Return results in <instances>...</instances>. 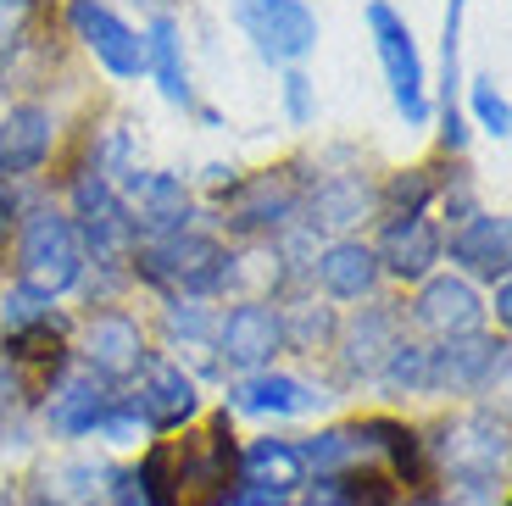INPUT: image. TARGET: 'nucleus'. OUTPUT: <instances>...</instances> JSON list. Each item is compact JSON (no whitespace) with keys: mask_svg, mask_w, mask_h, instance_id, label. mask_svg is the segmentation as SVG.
<instances>
[{"mask_svg":"<svg viewBox=\"0 0 512 506\" xmlns=\"http://www.w3.org/2000/svg\"><path fill=\"white\" fill-rule=\"evenodd\" d=\"M234 473V434L229 418H212L184 440H162L145 456V501L151 506H223Z\"/></svg>","mask_w":512,"mask_h":506,"instance_id":"nucleus-1","label":"nucleus"},{"mask_svg":"<svg viewBox=\"0 0 512 506\" xmlns=\"http://www.w3.org/2000/svg\"><path fill=\"white\" fill-rule=\"evenodd\" d=\"M78 240H73V223L62 212H34L23 223V240H17V267L34 295H56L78 279Z\"/></svg>","mask_w":512,"mask_h":506,"instance_id":"nucleus-2","label":"nucleus"},{"mask_svg":"<svg viewBox=\"0 0 512 506\" xmlns=\"http://www.w3.org/2000/svg\"><path fill=\"white\" fill-rule=\"evenodd\" d=\"M368 28H373V45H379V62H384V78H390L396 106L407 112V123H423V117H429V101H423V62H418V45H412V28L401 23L384 0L368 6Z\"/></svg>","mask_w":512,"mask_h":506,"instance_id":"nucleus-3","label":"nucleus"},{"mask_svg":"<svg viewBox=\"0 0 512 506\" xmlns=\"http://www.w3.org/2000/svg\"><path fill=\"white\" fill-rule=\"evenodd\" d=\"M234 17L256 39V51L273 62H295L318 45V17L301 0H234Z\"/></svg>","mask_w":512,"mask_h":506,"instance_id":"nucleus-4","label":"nucleus"},{"mask_svg":"<svg viewBox=\"0 0 512 506\" xmlns=\"http://www.w3.org/2000/svg\"><path fill=\"white\" fill-rule=\"evenodd\" d=\"M140 267H145V279L190 290V295L223 284V251H218V240H201V234H173V240L151 245L140 256Z\"/></svg>","mask_w":512,"mask_h":506,"instance_id":"nucleus-5","label":"nucleus"},{"mask_svg":"<svg viewBox=\"0 0 512 506\" xmlns=\"http://www.w3.org/2000/svg\"><path fill=\"white\" fill-rule=\"evenodd\" d=\"M73 28H78V39H84V45H90V51L101 56L117 78L145 73V39L134 34L128 23H117L106 6H95V0H73Z\"/></svg>","mask_w":512,"mask_h":506,"instance_id":"nucleus-6","label":"nucleus"},{"mask_svg":"<svg viewBox=\"0 0 512 506\" xmlns=\"http://www.w3.org/2000/svg\"><path fill=\"white\" fill-rule=\"evenodd\" d=\"M51 151V112H39V106H17L6 112L0 123V178L12 173H34Z\"/></svg>","mask_w":512,"mask_h":506,"instance_id":"nucleus-7","label":"nucleus"},{"mask_svg":"<svg viewBox=\"0 0 512 506\" xmlns=\"http://www.w3.org/2000/svg\"><path fill=\"white\" fill-rule=\"evenodd\" d=\"M451 256H457L468 273H485V279H507V217H468V223L451 234Z\"/></svg>","mask_w":512,"mask_h":506,"instance_id":"nucleus-8","label":"nucleus"},{"mask_svg":"<svg viewBox=\"0 0 512 506\" xmlns=\"http://www.w3.org/2000/svg\"><path fill=\"white\" fill-rule=\"evenodd\" d=\"M435 256H440L435 228L423 223V217H401V223L384 228L379 256H373V262H384L390 273H401V279H423V273L435 267Z\"/></svg>","mask_w":512,"mask_h":506,"instance_id":"nucleus-9","label":"nucleus"},{"mask_svg":"<svg viewBox=\"0 0 512 506\" xmlns=\"http://www.w3.org/2000/svg\"><path fill=\"white\" fill-rule=\"evenodd\" d=\"M279 340H284V329L268 306H240V312H229V323H223V356L240 362V367L268 362V356L279 351Z\"/></svg>","mask_w":512,"mask_h":506,"instance_id":"nucleus-10","label":"nucleus"},{"mask_svg":"<svg viewBox=\"0 0 512 506\" xmlns=\"http://www.w3.org/2000/svg\"><path fill=\"white\" fill-rule=\"evenodd\" d=\"M84 356L101 367L106 379H128V373L140 367V356H145V340H140V329H134L128 317H101V323H90Z\"/></svg>","mask_w":512,"mask_h":506,"instance_id":"nucleus-11","label":"nucleus"},{"mask_svg":"<svg viewBox=\"0 0 512 506\" xmlns=\"http://www.w3.org/2000/svg\"><path fill=\"white\" fill-rule=\"evenodd\" d=\"M418 317L440 334H468L479 323V295L462 279H435L418 295Z\"/></svg>","mask_w":512,"mask_h":506,"instance_id":"nucleus-12","label":"nucleus"},{"mask_svg":"<svg viewBox=\"0 0 512 506\" xmlns=\"http://www.w3.org/2000/svg\"><path fill=\"white\" fill-rule=\"evenodd\" d=\"M490 367H501V345L462 340V345H446V351L429 356V379H435V384H457V390H474V384L490 379Z\"/></svg>","mask_w":512,"mask_h":506,"instance_id":"nucleus-13","label":"nucleus"},{"mask_svg":"<svg viewBox=\"0 0 512 506\" xmlns=\"http://www.w3.org/2000/svg\"><path fill=\"white\" fill-rule=\"evenodd\" d=\"M318 279L329 295H346V301H357V295L373 290V279H379V262H373L368 245H329L318 262Z\"/></svg>","mask_w":512,"mask_h":506,"instance_id":"nucleus-14","label":"nucleus"},{"mask_svg":"<svg viewBox=\"0 0 512 506\" xmlns=\"http://www.w3.org/2000/svg\"><path fill=\"white\" fill-rule=\"evenodd\" d=\"M140 412L156 423V429H173L195 412V384L184 379L179 367H151L145 379V395H140Z\"/></svg>","mask_w":512,"mask_h":506,"instance_id":"nucleus-15","label":"nucleus"},{"mask_svg":"<svg viewBox=\"0 0 512 506\" xmlns=\"http://www.w3.org/2000/svg\"><path fill=\"white\" fill-rule=\"evenodd\" d=\"M290 201H295L290 178H251V184L229 201V223L234 228H268L290 212Z\"/></svg>","mask_w":512,"mask_h":506,"instance_id":"nucleus-16","label":"nucleus"},{"mask_svg":"<svg viewBox=\"0 0 512 506\" xmlns=\"http://www.w3.org/2000/svg\"><path fill=\"white\" fill-rule=\"evenodd\" d=\"M234 401H240L245 412H312L318 395H312L307 384L284 379V373H262V379H245L240 390H234Z\"/></svg>","mask_w":512,"mask_h":506,"instance_id":"nucleus-17","label":"nucleus"},{"mask_svg":"<svg viewBox=\"0 0 512 506\" xmlns=\"http://www.w3.org/2000/svg\"><path fill=\"white\" fill-rule=\"evenodd\" d=\"M145 67H156V84H162L167 101H190V78H184V62H179V28L167 17L145 39Z\"/></svg>","mask_w":512,"mask_h":506,"instance_id":"nucleus-18","label":"nucleus"},{"mask_svg":"<svg viewBox=\"0 0 512 506\" xmlns=\"http://www.w3.org/2000/svg\"><path fill=\"white\" fill-rule=\"evenodd\" d=\"M245 468L256 473V484H268V490H290L307 462H301V451L284 445V440H256L251 456H245Z\"/></svg>","mask_w":512,"mask_h":506,"instance_id":"nucleus-19","label":"nucleus"},{"mask_svg":"<svg viewBox=\"0 0 512 506\" xmlns=\"http://www.w3.org/2000/svg\"><path fill=\"white\" fill-rule=\"evenodd\" d=\"M362 451H368V429H329V434L301 445V462H312L318 473H340L346 462H357Z\"/></svg>","mask_w":512,"mask_h":506,"instance_id":"nucleus-20","label":"nucleus"},{"mask_svg":"<svg viewBox=\"0 0 512 506\" xmlns=\"http://www.w3.org/2000/svg\"><path fill=\"white\" fill-rule=\"evenodd\" d=\"M51 418H56V429H67V434L95 429V423H106V395L95 390V384H73V390L56 395Z\"/></svg>","mask_w":512,"mask_h":506,"instance_id":"nucleus-21","label":"nucleus"},{"mask_svg":"<svg viewBox=\"0 0 512 506\" xmlns=\"http://www.w3.org/2000/svg\"><path fill=\"white\" fill-rule=\"evenodd\" d=\"M140 206H145V223H151V228H173L184 212H190V195H184L179 178L156 173V178H145V184H140Z\"/></svg>","mask_w":512,"mask_h":506,"instance_id":"nucleus-22","label":"nucleus"},{"mask_svg":"<svg viewBox=\"0 0 512 506\" xmlns=\"http://www.w3.org/2000/svg\"><path fill=\"white\" fill-rule=\"evenodd\" d=\"M312 212H318V223H357V217L368 212V184H362V178H340V184L318 190Z\"/></svg>","mask_w":512,"mask_h":506,"instance_id":"nucleus-23","label":"nucleus"},{"mask_svg":"<svg viewBox=\"0 0 512 506\" xmlns=\"http://www.w3.org/2000/svg\"><path fill=\"white\" fill-rule=\"evenodd\" d=\"M56 329L51 317L45 323H28V329H12V356H23V362H56Z\"/></svg>","mask_w":512,"mask_h":506,"instance_id":"nucleus-24","label":"nucleus"},{"mask_svg":"<svg viewBox=\"0 0 512 506\" xmlns=\"http://www.w3.org/2000/svg\"><path fill=\"white\" fill-rule=\"evenodd\" d=\"M340 495H346L351 506H390V484H384V473H357L351 468L346 479H340Z\"/></svg>","mask_w":512,"mask_h":506,"instance_id":"nucleus-25","label":"nucleus"},{"mask_svg":"<svg viewBox=\"0 0 512 506\" xmlns=\"http://www.w3.org/2000/svg\"><path fill=\"white\" fill-rule=\"evenodd\" d=\"M390 384H429V351L396 345V356H390Z\"/></svg>","mask_w":512,"mask_h":506,"instance_id":"nucleus-26","label":"nucleus"},{"mask_svg":"<svg viewBox=\"0 0 512 506\" xmlns=\"http://www.w3.org/2000/svg\"><path fill=\"white\" fill-rule=\"evenodd\" d=\"M474 112H479V123H485L490 134H496V140L507 134L512 117H507V101H501L496 89H490V78H479V84H474Z\"/></svg>","mask_w":512,"mask_h":506,"instance_id":"nucleus-27","label":"nucleus"},{"mask_svg":"<svg viewBox=\"0 0 512 506\" xmlns=\"http://www.w3.org/2000/svg\"><path fill=\"white\" fill-rule=\"evenodd\" d=\"M39 301H45V295H6V306H0V312H6V329H28V323H45V312H39Z\"/></svg>","mask_w":512,"mask_h":506,"instance_id":"nucleus-28","label":"nucleus"},{"mask_svg":"<svg viewBox=\"0 0 512 506\" xmlns=\"http://www.w3.org/2000/svg\"><path fill=\"white\" fill-rule=\"evenodd\" d=\"M23 23H28V0H0V51H12Z\"/></svg>","mask_w":512,"mask_h":506,"instance_id":"nucleus-29","label":"nucleus"},{"mask_svg":"<svg viewBox=\"0 0 512 506\" xmlns=\"http://www.w3.org/2000/svg\"><path fill=\"white\" fill-rule=\"evenodd\" d=\"M423 195H429V178H423V173L401 178V184H396V206H407L401 217H418V201H423Z\"/></svg>","mask_w":512,"mask_h":506,"instance_id":"nucleus-30","label":"nucleus"},{"mask_svg":"<svg viewBox=\"0 0 512 506\" xmlns=\"http://www.w3.org/2000/svg\"><path fill=\"white\" fill-rule=\"evenodd\" d=\"M234 506H284V490H268V484H245L234 495Z\"/></svg>","mask_w":512,"mask_h":506,"instance_id":"nucleus-31","label":"nucleus"},{"mask_svg":"<svg viewBox=\"0 0 512 506\" xmlns=\"http://www.w3.org/2000/svg\"><path fill=\"white\" fill-rule=\"evenodd\" d=\"M284 89H290V117H307V78L290 73V78H284Z\"/></svg>","mask_w":512,"mask_h":506,"instance_id":"nucleus-32","label":"nucleus"},{"mask_svg":"<svg viewBox=\"0 0 512 506\" xmlns=\"http://www.w3.org/2000/svg\"><path fill=\"white\" fill-rule=\"evenodd\" d=\"M134 429H140L134 418H106V434H112V440H134Z\"/></svg>","mask_w":512,"mask_h":506,"instance_id":"nucleus-33","label":"nucleus"},{"mask_svg":"<svg viewBox=\"0 0 512 506\" xmlns=\"http://www.w3.org/2000/svg\"><path fill=\"white\" fill-rule=\"evenodd\" d=\"M312 506H346V501H312Z\"/></svg>","mask_w":512,"mask_h":506,"instance_id":"nucleus-34","label":"nucleus"},{"mask_svg":"<svg viewBox=\"0 0 512 506\" xmlns=\"http://www.w3.org/2000/svg\"><path fill=\"white\" fill-rule=\"evenodd\" d=\"M0 217H6V201H0Z\"/></svg>","mask_w":512,"mask_h":506,"instance_id":"nucleus-35","label":"nucleus"}]
</instances>
